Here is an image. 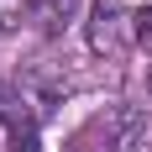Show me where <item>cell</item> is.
I'll return each instance as SVG.
<instances>
[{"mask_svg":"<svg viewBox=\"0 0 152 152\" xmlns=\"http://www.w3.org/2000/svg\"><path fill=\"white\" fill-rule=\"evenodd\" d=\"M89 47L105 53V58H121L126 53V11L115 0H94V11H89Z\"/></svg>","mask_w":152,"mask_h":152,"instance_id":"cell-3","label":"cell"},{"mask_svg":"<svg viewBox=\"0 0 152 152\" xmlns=\"http://www.w3.org/2000/svg\"><path fill=\"white\" fill-rule=\"evenodd\" d=\"M21 26V0H0V37H11Z\"/></svg>","mask_w":152,"mask_h":152,"instance_id":"cell-5","label":"cell"},{"mask_svg":"<svg viewBox=\"0 0 152 152\" xmlns=\"http://www.w3.org/2000/svg\"><path fill=\"white\" fill-rule=\"evenodd\" d=\"M94 137H100V147H94V152H126V147H137L142 121H137V110L110 105L105 115H94V121L84 126V142H94Z\"/></svg>","mask_w":152,"mask_h":152,"instance_id":"cell-1","label":"cell"},{"mask_svg":"<svg viewBox=\"0 0 152 152\" xmlns=\"http://www.w3.org/2000/svg\"><path fill=\"white\" fill-rule=\"evenodd\" d=\"M131 37H137L142 47H152V5H147V11H137V16H131Z\"/></svg>","mask_w":152,"mask_h":152,"instance_id":"cell-6","label":"cell"},{"mask_svg":"<svg viewBox=\"0 0 152 152\" xmlns=\"http://www.w3.org/2000/svg\"><path fill=\"white\" fill-rule=\"evenodd\" d=\"M147 94H152V68H147Z\"/></svg>","mask_w":152,"mask_h":152,"instance_id":"cell-7","label":"cell"},{"mask_svg":"<svg viewBox=\"0 0 152 152\" xmlns=\"http://www.w3.org/2000/svg\"><path fill=\"white\" fill-rule=\"evenodd\" d=\"M0 137H5V152H37V126L11 79H0Z\"/></svg>","mask_w":152,"mask_h":152,"instance_id":"cell-2","label":"cell"},{"mask_svg":"<svg viewBox=\"0 0 152 152\" xmlns=\"http://www.w3.org/2000/svg\"><path fill=\"white\" fill-rule=\"evenodd\" d=\"M74 11H79V0H26V16L47 31V37H58V31L74 21Z\"/></svg>","mask_w":152,"mask_h":152,"instance_id":"cell-4","label":"cell"}]
</instances>
